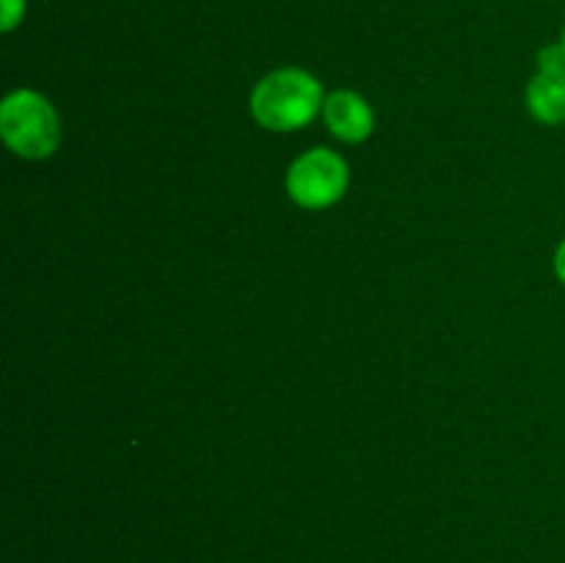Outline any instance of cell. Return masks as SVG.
I'll use <instances>...</instances> for the list:
<instances>
[{"mask_svg": "<svg viewBox=\"0 0 565 563\" xmlns=\"http://www.w3.org/2000/svg\"><path fill=\"white\" fill-rule=\"evenodd\" d=\"M323 108V88L309 72L287 66L265 75L252 92V114L276 132L298 130Z\"/></svg>", "mask_w": 565, "mask_h": 563, "instance_id": "cell-1", "label": "cell"}, {"mask_svg": "<svg viewBox=\"0 0 565 563\" xmlns=\"http://www.w3.org/2000/svg\"><path fill=\"white\" fill-rule=\"evenodd\" d=\"M0 132L11 152L28 160H42L55 152L61 141L58 116L53 105L36 92L9 94L0 105Z\"/></svg>", "mask_w": 565, "mask_h": 563, "instance_id": "cell-2", "label": "cell"}, {"mask_svg": "<svg viewBox=\"0 0 565 563\" xmlns=\"http://www.w3.org/2000/svg\"><path fill=\"white\" fill-rule=\"evenodd\" d=\"M348 188V166L331 149L301 155L287 171V193L307 210H323L340 202Z\"/></svg>", "mask_w": 565, "mask_h": 563, "instance_id": "cell-3", "label": "cell"}, {"mask_svg": "<svg viewBox=\"0 0 565 563\" xmlns=\"http://www.w3.org/2000/svg\"><path fill=\"white\" fill-rule=\"evenodd\" d=\"M527 110L544 125L565 121V47L546 44L539 55V75L527 86Z\"/></svg>", "mask_w": 565, "mask_h": 563, "instance_id": "cell-4", "label": "cell"}, {"mask_svg": "<svg viewBox=\"0 0 565 563\" xmlns=\"http://www.w3.org/2000/svg\"><path fill=\"white\" fill-rule=\"evenodd\" d=\"M323 116L329 130L334 132L340 141L359 144L364 138H370L375 127L373 108L367 105V99L359 97L356 92H334L323 103Z\"/></svg>", "mask_w": 565, "mask_h": 563, "instance_id": "cell-5", "label": "cell"}, {"mask_svg": "<svg viewBox=\"0 0 565 563\" xmlns=\"http://www.w3.org/2000/svg\"><path fill=\"white\" fill-rule=\"evenodd\" d=\"M0 3H3L0 6V28L6 33L14 31L25 17V0H0Z\"/></svg>", "mask_w": 565, "mask_h": 563, "instance_id": "cell-6", "label": "cell"}, {"mask_svg": "<svg viewBox=\"0 0 565 563\" xmlns=\"http://www.w3.org/2000/svg\"><path fill=\"white\" fill-rule=\"evenodd\" d=\"M555 270H557V276H561V282L565 285V241L561 243V246H557V252H555Z\"/></svg>", "mask_w": 565, "mask_h": 563, "instance_id": "cell-7", "label": "cell"}, {"mask_svg": "<svg viewBox=\"0 0 565 563\" xmlns=\"http://www.w3.org/2000/svg\"><path fill=\"white\" fill-rule=\"evenodd\" d=\"M561 42H563V47H565V28H563V39H561Z\"/></svg>", "mask_w": 565, "mask_h": 563, "instance_id": "cell-8", "label": "cell"}]
</instances>
